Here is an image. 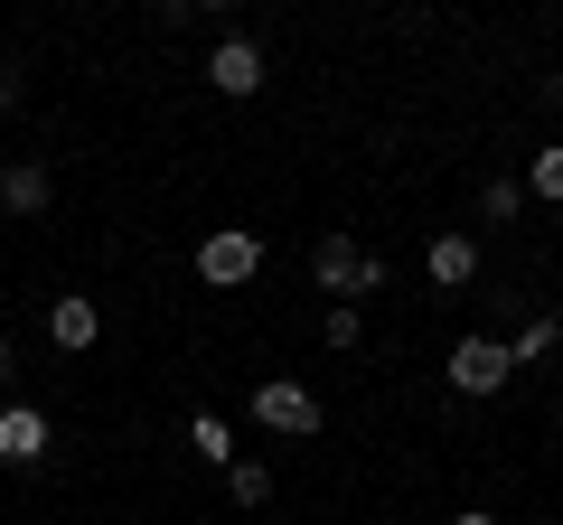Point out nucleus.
Returning a JSON list of instances; mask_svg holds the SVG:
<instances>
[{
	"mask_svg": "<svg viewBox=\"0 0 563 525\" xmlns=\"http://www.w3.org/2000/svg\"><path fill=\"white\" fill-rule=\"evenodd\" d=\"M422 272H432V291H470V282H479V235L442 225V235L422 244Z\"/></svg>",
	"mask_w": 563,
	"mask_h": 525,
	"instance_id": "obj_5",
	"label": "nucleus"
},
{
	"mask_svg": "<svg viewBox=\"0 0 563 525\" xmlns=\"http://www.w3.org/2000/svg\"><path fill=\"white\" fill-rule=\"evenodd\" d=\"M554 338H563V320H554V310H536V320L507 338V366H517V376H526V366H544V357H554Z\"/></svg>",
	"mask_w": 563,
	"mask_h": 525,
	"instance_id": "obj_11",
	"label": "nucleus"
},
{
	"mask_svg": "<svg viewBox=\"0 0 563 525\" xmlns=\"http://www.w3.org/2000/svg\"><path fill=\"white\" fill-rule=\"evenodd\" d=\"M310 282H320V301H376V291L395 282V262H385V254H357V244L329 225V235L310 244Z\"/></svg>",
	"mask_w": 563,
	"mask_h": 525,
	"instance_id": "obj_1",
	"label": "nucleus"
},
{
	"mask_svg": "<svg viewBox=\"0 0 563 525\" xmlns=\"http://www.w3.org/2000/svg\"><path fill=\"white\" fill-rule=\"evenodd\" d=\"M20 94H29V76H20V66H0V122L20 113Z\"/></svg>",
	"mask_w": 563,
	"mask_h": 525,
	"instance_id": "obj_16",
	"label": "nucleus"
},
{
	"mask_svg": "<svg viewBox=\"0 0 563 525\" xmlns=\"http://www.w3.org/2000/svg\"><path fill=\"white\" fill-rule=\"evenodd\" d=\"M517 188H526V198H544V206H563V142H544L536 160H526V179H517Z\"/></svg>",
	"mask_w": 563,
	"mask_h": 525,
	"instance_id": "obj_12",
	"label": "nucleus"
},
{
	"mask_svg": "<svg viewBox=\"0 0 563 525\" xmlns=\"http://www.w3.org/2000/svg\"><path fill=\"white\" fill-rule=\"evenodd\" d=\"M0 206H10V216H47V206H57L47 160H10V169H0Z\"/></svg>",
	"mask_w": 563,
	"mask_h": 525,
	"instance_id": "obj_8",
	"label": "nucleus"
},
{
	"mask_svg": "<svg viewBox=\"0 0 563 525\" xmlns=\"http://www.w3.org/2000/svg\"><path fill=\"white\" fill-rule=\"evenodd\" d=\"M263 272V235L254 225H217V235L198 244V282H217V291H244Z\"/></svg>",
	"mask_w": 563,
	"mask_h": 525,
	"instance_id": "obj_3",
	"label": "nucleus"
},
{
	"mask_svg": "<svg viewBox=\"0 0 563 525\" xmlns=\"http://www.w3.org/2000/svg\"><path fill=\"white\" fill-rule=\"evenodd\" d=\"M188 450H198L207 469H235L244 450H235V423H225V413H188Z\"/></svg>",
	"mask_w": 563,
	"mask_h": 525,
	"instance_id": "obj_10",
	"label": "nucleus"
},
{
	"mask_svg": "<svg viewBox=\"0 0 563 525\" xmlns=\"http://www.w3.org/2000/svg\"><path fill=\"white\" fill-rule=\"evenodd\" d=\"M225 498H235V506H263V498H273V469H263V460H235V469H225Z\"/></svg>",
	"mask_w": 563,
	"mask_h": 525,
	"instance_id": "obj_13",
	"label": "nucleus"
},
{
	"mask_svg": "<svg viewBox=\"0 0 563 525\" xmlns=\"http://www.w3.org/2000/svg\"><path fill=\"white\" fill-rule=\"evenodd\" d=\"M244 413H254L263 432H282V442H310V432H320V394H310L301 376H263Z\"/></svg>",
	"mask_w": 563,
	"mask_h": 525,
	"instance_id": "obj_2",
	"label": "nucleus"
},
{
	"mask_svg": "<svg viewBox=\"0 0 563 525\" xmlns=\"http://www.w3.org/2000/svg\"><path fill=\"white\" fill-rule=\"evenodd\" d=\"M320 338H329V347H357V338H366V310H357V301H329V310H320Z\"/></svg>",
	"mask_w": 563,
	"mask_h": 525,
	"instance_id": "obj_15",
	"label": "nucleus"
},
{
	"mask_svg": "<svg viewBox=\"0 0 563 525\" xmlns=\"http://www.w3.org/2000/svg\"><path fill=\"white\" fill-rule=\"evenodd\" d=\"M451 525H498V516H488V506H461V516H451Z\"/></svg>",
	"mask_w": 563,
	"mask_h": 525,
	"instance_id": "obj_18",
	"label": "nucleus"
},
{
	"mask_svg": "<svg viewBox=\"0 0 563 525\" xmlns=\"http://www.w3.org/2000/svg\"><path fill=\"white\" fill-rule=\"evenodd\" d=\"M47 338H57L66 357H85V347L103 338V310L85 301V291H66V301H47Z\"/></svg>",
	"mask_w": 563,
	"mask_h": 525,
	"instance_id": "obj_9",
	"label": "nucleus"
},
{
	"mask_svg": "<svg viewBox=\"0 0 563 525\" xmlns=\"http://www.w3.org/2000/svg\"><path fill=\"white\" fill-rule=\"evenodd\" d=\"M479 216H488V225H517V216H526V188H517V179H488V188H479Z\"/></svg>",
	"mask_w": 563,
	"mask_h": 525,
	"instance_id": "obj_14",
	"label": "nucleus"
},
{
	"mask_svg": "<svg viewBox=\"0 0 563 525\" xmlns=\"http://www.w3.org/2000/svg\"><path fill=\"white\" fill-rule=\"evenodd\" d=\"M207 85H217V94H263V47L254 38H217V57H207Z\"/></svg>",
	"mask_w": 563,
	"mask_h": 525,
	"instance_id": "obj_7",
	"label": "nucleus"
},
{
	"mask_svg": "<svg viewBox=\"0 0 563 525\" xmlns=\"http://www.w3.org/2000/svg\"><path fill=\"white\" fill-rule=\"evenodd\" d=\"M38 460H47V413L0 404V469H38Z\"/></svg>",
	"mask_w": 563,
	"mask_h": 525,
	"instance_id": "obj_6",
	"label": "nucleus"
},
{
	"mask_svg": "<svg viewBox=\"0 0 563 525\" xmlns=\"http://www.w3.org/2000/svg\"><path fill=\"white\" fill-rule=\"evenodd\" d=\"M10 376H20V347H10V328H0V394H10Z\"/></svg>",
	"mask_w": 563,
	"mask_h": 525,
	"instance_id": "obj_17",
	"label": "nucleus"
},
{
	"mask_svg": "<svg viewBox=\"0 0 563 525\" xmlns=\"http://www.w3.org/2000/svg\"><path fill=\"white\" fill-rule=\"evenodd\" d=\"M451 394H470V404H488V394H507L517 384V366H507V338H461L451 347Z\"/></svg>",
	"mask_w": 563,
	"mask_h": 525,
	"instance_id": "obj_4",
	"label": "nucleus"
}]
</instances>
